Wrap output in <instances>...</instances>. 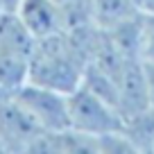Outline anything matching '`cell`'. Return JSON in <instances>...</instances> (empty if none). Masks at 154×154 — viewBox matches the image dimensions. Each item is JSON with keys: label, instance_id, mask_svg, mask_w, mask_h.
Segmentation results:
<instances>
[{"label": "cell", "instance_id": "obj_12", "mask_svg": "<svg viewBox=\"0 0 154 154\" xmlns=\"http://www.w3.org/2000/svg\"><path fill=\"white\" fill-rule=\"evenodd\" d=\"M140 61L154 66V14L143 11V27H140Z\"/></svg>", "mask_w": 154, "mask_h": 154}, {"label": "cell", "instance_id": "obj_14", "mask_svg": "<svg viewBox=\"0 0 154 154\" xmlns=\"http://www.w3.org/2000/svg\"><path fill=\"white\" fill-rule=\"evenodd\" d=\"M147 84H149V109L154 111V66H147Z\"/></svg>", "mask_w": 154, "mask_h": 154}, {"label": "cell", "instance_id": "obj_17", "mask_svg": "<svg viewBox=\"0 0 154 154\" xmlns=\"http://www.w3.org/2000/svg\"><path fill=\"white\" fill-rule=\"evenodd\" d=\"M143 154H154V143H152V145H149V147H147V149H145V152H143Z\"/></svg>", "mask_w": 154, "mask_h": 154}, {"label": "cell", "instance_id": "obj_6", "mask_svg": "<svg viewBox=\"0 0 154 154\" xmlns=\"http://www.w3.org/2000/svg\"><path fill=\"white\" fill-rule=\"evenodd\" d=\"M16 16L36 41L63 32V11L57 0H23Z\"/></svg>", "mask_w": 154, "mask_h": 154}, {"label": "cell", "instance_id": "obj_5", "mask_svg": "<svg viewBox=\"0 0 154 154\" xmlns=\"http://www.w3.org/2000/svg\"><path fill=\"white\" fill-rule=\"evenodd\" d=\"M43 129L29 118L11 93L0 97V138L11 149V154H18Z\"/></svg>", "mask_w": 154, "mask_h": 154}, {"label": "cell", "instance_id": "obj_13", "mask_svg": "<svg viewBox=\"0 0 154 154\" xmlns=\"http://www.w3.org/2000/svg\"><path fill=\"white\" fill-rule=\"evenodd\" d=\"M20 5H23V0H0V7L5 14H16Z\"/></svg>", "mask_w": 154, "mask_h": 154}, {"label": "cell", "instance_id": "obj_18", "mask_svg": "<svg viewBox=\"0 0 154 154\" xmlns=\"http://www.w3.org/2000/svg\"><path fill=\"white\" fill-rule=\"evenodd\" d=\"M59 5H66V2H75V0H57Z\"/></svg>", "mask_w": 154, "mask_h": 154}, {"label": "cell", "instance_id": "obj_8", "mask_svg": "<svg viewBox=\"0 0 154 154\" xmlns=\"http://www.w3.org/2000/svg\"><path fill=\"white\" fill-rule=\"evenodd\" d=\"M88 2H91L95 25L102 29H111L140 14L136 0H88Z\"/></svg>", "mask_w": 154, "mask_h": 154}, {"label": "cell", "instance_id": "obj_7", "mask_svg": "<svg viewBox=\"0 0 154 154\" xmlns=\"http://www.w3.org/2000/svg\"><path fill=\"white\" fill-rule=\"evenodd\" d=\"M34 45H36V38L29 34V29L16 14L0 16V57L29 63Z\"/></svg>", "mask_w": 154, "mask_h": 154}, {"label": "cell", "instance_id": "obj_11", "mask_svg": "<svg viewBox=\"0 0 154 154\" xmlns=\"http://www.w3.org/2000/svg\"><path fill=\"white\" fill-rule=\"evenodd\" d=\"M100 154H143V149L125 131H116L100 138Z\"/></svg>", "mask_w": 154, "mask_h": 154}, {"label": "cell", "instance_id": "obj_9", "mask_svg": "<svg viewBox=\"0 0 154 154\" xmlns=\"http://www.w3.org/2000/svg\"><path fill=\"white\" fill-rule=\"evenodd\" d=\"M61 154H100V138L68 129L61 134Z\"/></svg>", "mask_w": 154, "mask_h": 154}, {"label": "cell", "instance_id": "obj_3", "mask_svg": "<svg viewBox=\"0 0 154 154\" xmlns=\"http://www.w3.org/2000/svg\"><path fill=\"white\" fill-rule=\"evenodd\" d=\"M14 100L27 111V116L36 122L43 131H68V95L66 93L52 91V88L38 86V84L25 82L20 88H16Z\"/></svg>", "mask_w": 154, "mask_h": 154}, {"label": "cell", "instance_id": "obj_2", "mask_svg": "<svg viewBox=\"0 0 154 154\" xmlns=\"http://www.w3.org/2000/svg\"><path fill=\"white\" fill-rule=\"evenodd\" d=\"M68 120L72 131H82L95 138L125 131V118L120 111L82 84L68 93Z\"/></svg>", "mask_w": 154, "mask_h": 154}, {"label": "cell", "instance_id": "obj_10", "mask_svg": "<svg viewBox=\"0 0 154 154\" xmlns=\"http://www.w3.org/2000/svg\"><path fill=\"white\" fill-rule=\"evenodd\" d=\"M61 134H57V131H41L18 154H61Z\"/></svg>", "mask_w": 154, "mask_h": 154}, {"label": "cell", "instance_id": "obj_4", "mask_svg": "<svg viewBox=\"0 0 154 154\" xmlns=\"http://www.w3.org/2000/svg\"><path fill=\"white\" fill-rule=\"evenodd\" d=\"M116 88H118V111L125 122L149 109L147 66L140 59H125L120 70L116 72Z\"/></svg>", "mask_w": 154, "mask_h": 154}, {"label": "cell", "instance_id": "obj_16", "mask_svg": "<svg viewBox=\"0 0 154 154\" xmlns=\"http://www.w3.org/2000/svg\"><path fill=\"white\" fill-rule=\"evenodd\" d=\"M0 154H11V149L5 145V140H2V138H0Z\"/></svg>", "mask_w": 154, "mask_h": 154}, {"label": "cell", "instance_id": "obj_1", "mask_svg": "<svg viewBox=\"0 0 154 154\" xmlns=\"http://www.w3.org/2000/svg\"><path fill=\"white\" fill-rule=\"evenodd\" d=\"M84 70V59L61 32L57 36L36 41L27 68V82L68 95L82 84Z\"/></svg>", "mask_w": 154, "mask_h": 154}, {"label": "cell", "instance_id": "obj_15", "mask_svg": "<svg viewBox=\"0 0 154 154\" xmlns=\"http://www.w3.org/2000/svg\"><path fill=\"white\" fill-rule=\"evenodd\" d=\"M138 7L145 14H154V0H138Z\"/></svg>", "mask_w": 154, "mask_h": 154}]
</instances>
